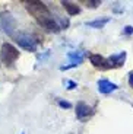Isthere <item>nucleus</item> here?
Here are the masks:
<instances>
[{
	"mask_svg": "<svg viewBox=\"0 0 133 134\" xmlns=\"http://www.w3.org/2000/svg\"><path fill=\"white\" fill-rule=\"evenodd\" d=\"M129 83H130V86H133V73H130V77H129Z\"/></svg>",
	"mask_w": 133,
	"mask_h": 134,
	"instance_id": "nucleus-15",
	"label": "nucleus"
},
{
	"mask_svg": "<svg viewBox=\"0 0 133 134\" xmlns=\"http://www.w3.org/2000/svg\"><path fill=\"white\" fill-rule=\"evenodd\" d=\"M108 20L110 19H96V20H92V22H88V26L91 28H103L105 24H108Z\"/></svg>",
	"mask_w": 133,
	"mask_h": 134,
	"instance_id": "nucleus-11",
	"label": "nucleus"
},
{
	"mask_svg": "<svg viewBox=\"0 0 133 134\" xmlns=\"http://www.w3.org/2000/svg\"><path fill=\"white\" fill-rule=\"evenodd\" d=\"M124 32H126L127 35H129V34H132V32H133V28H132V26H126V29H124Z\"/></svg>",
	"mask_w": 133,
	"mask_h": 134,
	"instance_id": "nucleus-14",
	"label": "nucleus"
},
{
	"mask_svg": "<svg viewBox=\"0 0 133 134\" xmlns=\"http://www.w3.org/2000/svg\"><path fill=\"white\" fill-rule=\"evenodd\" d=\"M67 85H69V86H67L69 89H73V87H76V83H75V82H72V80L67 82Z\"/></svg>",
	"mask_w": 133,
	"mask_h": 134,
	"instance_id": "nucleus-13",
	"label": "nucleus"
},
{
	"mask_svg": "<svg viewBox=\"0 0 133 134\" xmlns=\"http://www.w3.org/2000/svg\"><path fill=\"white\" fill-rule=\"evenodd\" d=\"M63 6H64V9L67 10V13H69V15H76V13H79V7H78L76 4L70 3V2H63Z\"/></svg>",
	"mask_w": 133,
	"mask_h": 134,
	"instance_id": "nucleus-10",
	"label": "nucleus"
},
{
	"mask_svg": "<svg viewBox=\"0 0 133 134\" xmlns=\"http://www.w3.org/2000/svg\"><path fill=\"white\" fill-rule=\"evenodd\" d=\"M89 60H91V63L94 64L95 67H98V69H108V64L105 63V60H104L101 55H98V54H92L89 57Z\"/></svg>",
	"mask_w": 133,
	"mask_h": 134,
	"instance_id": "nucleus-6",
	"label": "nucleus"
},
{
	"mask_svg": "<svg viewBox=\"0 0 133 134\" xmlns=\"http://www.w3.org/2000/svg\"><path fill=\"white\" fill-rule=\"evenodd\" d=\"M38 22H40L41 25H44L47 29H57V25L54 24V20L51 19L50 16H48V18H44V19H40Z\"/></svg>",
	"mask_w": 133,
	"mask_h": 134,
	"instance_id": "nucleus-9",
	"label": "nucleus"
},
{
	"mask_svg": "<svg viewBox=\"0 0 133 134\" xmlns=\"http://www.w3.org/2000/svg\"><path fill=\"white\" fill-rule=\"evenodd\" d=\"M76 115H78L79 120H85L86 117L92 115V109H91V107H88L86 104L80 102V104L76 105Z\"/></svg>",
	"mask_w": 133,
	"mask_h": 134,
	"instance_id": "nucleus-5",
	"label": "nucleus"
},
{
	"mask_svg": "<svg viewBox=\"0 0 133 134\" xmlns=\"http://www.w3.org/2000/svg\"><path fill=\"white\" fill-rule=\"evenodd\" d=\"M124 58H126V53H119V54H114V55H111L110 57V66H116V67H119V66H121V64L124 63Z\"/></svg>",
	"mask_w": 133,
	"mask_h": 134,
	"instance_id": "nucleus-7",
	"label": "nucleus"
},
{
	"mask_svg": "<svg viewBox=\"0 0 133 134\" xmlns=\"http://www.w3.org/2000/svg\"><path fill=\"white\" fill-rule=\"evenodd\" d=\"M59 105L62 108H70V107H72V105H70V102H66V100H60Z\"/></svg>",
	"mask_w": 133,
	"mask_h": 134,
	"instance_id": "nucleus-12",
	"label": "nucleus"
},
{
	"mask_svg": "<svg viewBox=\"0 0 133 134\" xmlns=\"http://www.w3.org/2000/svg\"><path fill=\"white\" fill-rule=\"evenodd\" d=\"M67 57H69V60L73 63V66H76V64L82 63V60H83V53H80V51H73V53H69V54H67Z\"/></svg>",
	"mask_w": 133,
	"mask_h": 134,
	"instance_id": "nucleus-8",
	"label": "nucleus"
},
{
	"mask_svg": "<svg viewBox=\"0 0 133 134\" xmlns=\"http://www.w3.org/2000/svg\"><path fill=\"white\" fill-rule=\"evenodd\" d=\"M117 86L114 83H111L110 80H107V79H103V80L98 82V91L101 92V93L107 95V93H111L113 91H116Z\"/></svg>",
	"mask_w": 133,
	"mask_h": 134,
	"instance_id": "nucleus-4",
	"label": "nucleus"
},
{
	"mask_svg": "<svg viewBox=\"0 0 133 134\" xmlns=\"http://www.w3.org/2000/svg\"><path fill=\"white\" fill-rule=\"evenodd\" d=\"M16 41L21 47L28 51H35V48H37V41L32 37H29L28 34H19L16 37Z\"/></svg>",
	"mask_w": 133,
	"mask_h": 134,
	"instance_id": "nucleus-3",
	"label": "nucleus"
},
{
	"mask_svg": "<svg viewBox=\"0 0 133 134\" xmlns=\"http://www.w3.org/2000/svg\"><path fill=\"white\" fill-rule=\"evenodd\" d=\"M27 9L32 16H35L38 20L44 19V18L50 16V12L47 9V6L43 2H28L27 3Z\"/></svg>",
	"mask_w": 133,
	"mask_h": 134,
	"instance_id": "nucleus-1",
	"label": "nucleus"
},
{
	"mask_svg": "<svg viewBox=\"0 0 133 134\" xmlns=\"http://www.w3.org/2000/svg\"><path fill=\"white\" fill-rule=\"evenodd\" d=\"M18 57H19V53H18V50L13 45H10V44H7V42H4L3 45H2V58H3L4 63L12 64Z\"/></svg>",
	"mask_w": 133,
	"mask_h": 134,
	"instance_id": "nucleus-2",
	"label": "nucleus"
}]
</instances>
